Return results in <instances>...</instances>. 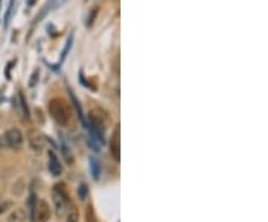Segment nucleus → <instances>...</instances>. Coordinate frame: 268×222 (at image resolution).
Instances as JSON below:
<instances>
[{
  "label": "nucleus",
  "mask_w": 268,
  "mask_h": 222,
  "mask_svg": "<svg viewBox=\"0 0 268 222\" xmlns=\"http://www.w3.org/2000/svg\"><path fill=\"white\" fill-rule=\"evenodd\" d=\"M48 111H50L51 118L57 122L58 126H67L71 119V111L69 105L60 97H55L48 103Z\"/></svg>",
  "instance_id": "f257e3e1"
},
{
  "label": "nucleus",
  "mask_w": 268,
  "mask_h": 222,
  "mask_svg": "<svg viewBox=\"0 0 268 222\" xmlns=\"http://www.w3.org/2000/svg\"><path fill=\"white\" fill-rule=\"evenodd\" d=\"M53 203H54V209L57 212V216L61 218L63 213L66 212V209L69 207V194L66 191V185L63 184H57L53 189Z\"/></svg>",
  "instance_id": "f03ea898"
},
{
  "label": "nucleus",
  "mask_w": 268,
  "mask_h": 222,
  "mask_svg": "<svg viewBox=\"0 0 268 222\" xmlns=\"http://www.w3.org/2000/svg\"><path fill=\"white\" fill-rule=\"evenodd\" d=\"M2 145L8 146L12 151H19L24 145V136H22L21 130L15 129V127L9 129L2 137Z\"/></svg>",
  "instance_id": "7ed1b4c3"
},
{
  "label": "nucleus",
  "mask_w": 268,
  "mask_h": 222,
  "mask_svg": "<svg viewBox=\"0 0 268 222\" xmlns=\"http://www.w3.org/2000/svg\"><path fill=\"white\" fill-rule=\"evenodd\" d=\"M50 216H51L50 204H48L45 200H39L37 206H36V210H35V215L32 218V222H48Z\"/></svg>",
  "instance_id": "20e7f679"
},
{
  "label": "nucleus",
  "mask_w": 268,
  "mask_h": 222,
  "mask_svg": "<svg viewBox=\"0 0 268 222\" xmlns=\"http://www.w3.org/2000/svg\"><path fill=\"white\" fill-rule=\"evenodd\" d=\"M121 134H119V127H116L110 136V155L113 157L115 161L121 160Z\"/></svg>",
  "instance_id": "39448f33"
},
{
  "label": "nucleus",
  "mask_w": 268,
  "mask_h": 222,
  "mask_svg": "<svg viewBox=\"0 0 268 222\" xmlns=\"http://www.w3.org/2000/svg\"><path fill=\"white\" fill-rule=\"evenodd\" d=\"M27 139H29L30 148H32V149H33L35 152H42V151H43V148H45V139H43V136H42L39 131H30L29 136H27Z\"/></svg>",
  "instance_id": "423d86ee"
},
{
  "label": "nucleus",
  "mask_w": 268,
  "mask_h": 222,
  "mask_svg": "<svg viewBox=\"0 0 268 222\" xmlns=\"http://www.w3.org/2000/svg\"><path fill=\"white\" fill-rule=\"evenodd\" d=\"M48 168H50L53 176H60L61 171H63L61 163H60V160L57 158V155L53 151L48 152Z\"/></svg>",
  "instance_id": "0eeeda50"
},
{
  "label": "nucleus",
  "mask_w": 268,
  "mask_h": 222,
  "mask_svg": "<svg viewBox=\"0 0 268 222\" xmlns=\"http://www.w3.org/2000/svg\"><path fill=\"white\" fill-rule=\"evenodd\" d=\"M26 219H27L26 212H24L22 209H15V210H12V213L9 215L8 222H26Z\"/></svg>",
  "instance_id": "6e6552de"
},
{
  "label": "nucleus",
  "mask_w": 268,
  "mask_h": 222,
  "mask_svg": "<svg viewBox=\"0 0 268 222\" xmlns=\"http://www.w3.org/2000/svg\"><path fill=\"white\" fill-rule=\"evenodd\" d=\"M85 222H99V219H97L95 212H94L91 204H88L87 209H85Z\"/></svg>",
  "instance_id": "1a4fd4ad"
},
{
  "label": "nucleus",
  "mask_w": 268,
  "mask_h": 222,
  "mask_svg": "<svg viewBox=\"0 0 268 222\" xmlns=\"http://www.w3.org/2000/svg\"><path fill=\"white\" fill-rule=\"evenodd\" d=\"M66 222H79V212L76 207H71L67 213Z\"/></svg>",
  "instance_id": "9d476101"
},
{
  "label": "nucleus",
  "mask_w": 268,
  "mask_h": 222,
  "mask_svg": "<svg viewBox=\"0 0 268 222\" xmlns=\"http://www.w3.org/2000/svg\"><path fill=\"white\" fill-rule=\"evenodd\" d=\"M91 167H92V176L94 179L97 181L100 178V167H99V163H97L95 160H91Z\"/></svg>",
  "instance_id": "9b49d317"
},
{
  "label": "nucleus",
  "mask_w": 268,
  "mask_h": 222,
  "mask_svg": "<svg viewBox=\"0 0 268 222\" xmlns=\"http://www.w3.org/2000/svg\"><path fill=\"white\" fill-rule=\"evenodd\" d=\"M19 98H21V106H22V109H24V116L29 118V108H27L26 100H24V95H22L21 92H19Z\"/></svg>",
  "instance_id": "f8f14e48"
},
{
  "label": "nucleus",
  "mask_w": 268,
  "mask_h": 222,
  "mask_svg": "<svg viewBox=\"0 0 268 222\" xmlns=\"http://www.w3.org/2000/svg\"><path fill=\"white\" fill-rule=\"evenodd\" d=\"M11 206H12V203H11V202H3V203H0V215L5 213Z\"/></svg>",
  "instance_id": "ddd939ff"
},
{
  "label": "nucleus",
  "mask_w": 268,
  "mask_h": 222,
  "mask_svg": "<svg viewBox=\"0 0 268 222\" xmlns=\"http://www.w3.org/2000/svg\"><path fill=\"white\" fill-rule=\"evenodd\" d=\"M87 194H88V188H87V185H81V188H79V195H81V199H82V200H85V199H87Z\"/></svg>",
  "instance_id": "4468645a"
},
{
  "label": "nucleus",
  "mask_w": 268,
  "mask_h": 222,
  "mask_svg": "<svg viewBox=\"0 0 268 222\" xmlns=\"http://www.w3.org/2000/svg\"><path fill=\"white\" fill-rule=\"evenodd\" d=\"M37 75H39V70H36V72L33 73V76H32V82H30V85H32V87L36 84V81H37V79H36V78H37Z\"/></svg>",
  "instance_id": "2eb2a0df"
}]
</instances>
